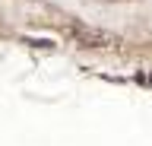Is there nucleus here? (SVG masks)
Masks as SVG:
<instances>
[{
  "label": "nucleus",
  "instance_id": "f257e3e1",
  "mask_svg": "<svg viewBox=\"0 0 152 146\" xmlns=\"http://www.w3.org/2000/svg\"><path fill=\"white\" fill-rule=\"evenodd\" d=\"M76 38H79V45H86V48H111V45H117L114 35L98 32V29H83V32H76Z\"/></svg>",
  "mask_w": 152,
  "mask_h": 146
}]
</instances>
